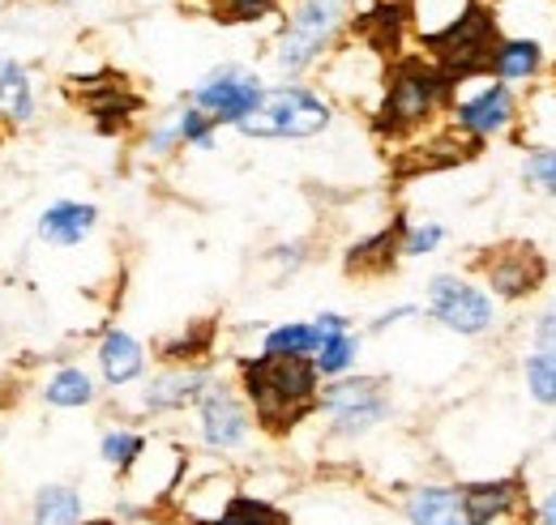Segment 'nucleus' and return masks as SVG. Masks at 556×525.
Wrapping results in <instances>:
<instances>
[{
  "label": "nucleus",
  "mask_w": 556,
  "mask_h": 525,
  "mask_svg": "<svg viewBox=\"0 0 556 525\" xmlns=\"http://www.w3.org/2000/svg\"><path fill=\"white\" fill-rule=\"evenodd\" d=\"M535 525H556V487L535 504Z\"/></svg>",
  "instance_id": "obj_34"
},
{
  "label": "nucleus",
  "mask_w": 556,
  "mask_h": 525,
  "mask_svg": "<svg viewBox=\"0 0 556 525\" xmlns=\"http://www.w3.org/2000/svg\"><path fill=\"white\" fill-rule=\"evenodd\" d=\"M467 273H476L484 282L492 299L527 304L548 286L553 265H548L544 248L535 240H496V244H488L471 257Z\"/></svg>",
  "instance_id": "obj_4"
},
{
  "label": "nucleus",
  "mask_w": 556,
  "mask_h": 525,
  "mask_svg": "<svg viewBox=\"0 0 556 525\" xmlns=\"http://www.w3.org/2000/svg\"><path fill=\"white\" fill-rule=\"evenodd\" d=\"M141 453H146V436H138V432H108L103 436V461L116 465L121 474H129Z\"/></svg>",
  "instance_id": "obj_31"
},
{
  "label": "nucleus",
  "mask_w": 556,
  "mask_h": 525,
  "mask_svg": "<svg viewBox=\"0 0 556 525\" xmlns=\"http://www.w3.org/2000/svg\"><path fill=\"white\" fill-rule=\"evenodd\" d=\"M403 517L412 525H480L467 509L463 483H424L403 500Z\"/></svg>",
  "instance_id": "obj_16"
},
{
  "label": "nucleus",
  "mask_w": 556,
  "mask_h": 525,
  "mask_svg": "<svg viewBox=\"0 0 556 525\" xmlns=\"http://www.w3.org/2000/svg\"><path fill=\"white\" fill-rule=\"evenodd\" d=\"M0 112L9 120H30V112H35L26 68L13 65V61H0Z\"/></svg>",
  "instance_id": "obj_25"
},
{
  "label": "nucleus",
  "mask_w": 556,
  "mask_h": 525,
  "mask_svg": "<svg viewBox=\"0 0 556 525\" xmlns=\"http://www.w3.org/2000/svg\"><path fill=\"white\" fill-rule=\"evenodd\" d=\"M321 414L330 419L334 436H364L390 414V394L386 381L377 376H355V381H334L321 389Z\"/></svg>",
  "instance_id": "obj_8"
},
{
  "label": "nucleus",
  "mask_w": 556,
  "mask_h": 525,
  "mask_svg": "<svg viewBox=\"0 0 556 525\" xmlns=\"http://www.w3.org/2000/svg\"><path fill=\"white\" fill-rule=\"evenodd\" d=\"M403 231H407V218L399 214L390 227H381L377 235H368V240H359V244H351L348 253V273L351 278H381V273H390L399 257H403Z\"/></svg>",
  "instance_id": "obj_17"
},
{
  "label": "nucleus",
  "mask_w": 556,
  "mask_h": 525,
  "mask_svg": "<svg viewBox=\"0 0 556 525\" xmlns=\"http://www.w3.org/2000/svg\"><path fill=\"white\" fill-rule=\"evenodd\" d=\"M351 0H300L287 17V30L278 39L275 61L282 73H300L308 68L348 26Z\"/></svg>",
  "instance_id": "obj_5"
},
{
  "label": "nucleus",
  "mask_w": 556,
  "mask_h": 525,
  "mask_svg": "<svg viewBox=\"0 0 556 525\" xmlns=\"http://www.w3.org/2000/svg\"><path fill=\"white\" fill-rule=\"evenodd\" d=\"M210 389V372L206 368H172L163 372L159 381H150L146 389V410L163 414V410H185L193 401H202Z\"/></svg>",
  "instance_id": "obj_18"
},
{
  "label": "nucleus",
  "mask_w": 556,
  "mask_h": 525,
  "mask_svg": "<svg viewBox=\"0 0 556 525\" xmlns=\"http://www.w3.org/2000/svg\"><path fill=\"white\" fill-rule=\"evenodd\" d=\"M99 368H103L108 385H129L146 368V350H141L138 337H129L125 329H108L103 342H99Z\"/></svg>",
  "instance_id": "obj_20"
},
{
  "label": "nucleus",
  "mask_w": 556,
  "mask_h": 525,
  "mask_svg": "<svg viewBox=\"0 0 556 525\" xmlns=\"http://www.w3.org/2000/svg\"><path fill=\"white\" fill-rule=\"evenodd\" d=\"M501 22H496V9L488 0H467V9L437 35L419 39L424 43V56L441 73H450L458 86L463 81H476V77H488L492 68V56L501 48Z\"/></svg>",
  "instance_id": "obj_3"
},
{
  "label": "nucleus",
  "mask_w": 556,
  "mask_h": 525,
  "mask_svg": "<svg viewBox=\"0 0 556 525\" xmlns=\"http://www.w3.org/2000/svg\"><path fill=\"white\" fill-rule=\"evenodd\" d=\"M35 525H81V496L73 487H43L35 496Z\"/></svg>",
  "instance_id": "obj_24"
},
{
  "label": "nucleus",
  "mask_w": 556,
  "mask_h": 525,
  "mask_svg": "<svg viewBox=\"0 0 556 525\" xmlns=\"http://www.w3.org/2000/svg\"><path fill=\"white\" fill-rule=\"evenodd\" d=\"M355 333H330L326 342H321V350L313 355V363H317V372L321 376H339V372H348L351 359H355Z\"/></svg>",
  "instance_id": "obj_30"
},
{
  "label": "nucleus",
  "mask_w": 556,
  "mask_h": 525,
  "mask_svg": "<svg viewBox=\"0 0 556 525\" xmlns=\"http://www.w3.org/2000/svg\"><path fill=\"white\" fill-rule=\"evenodd\" d=\"M428 312H432V321H441L463 337H484L488 329L496 325V299L484 286H476L471 278H458V273H437L428 282Z\"/></svg>",
  "instance_id": "obj_7"
},
{
  "label": "nucleus",
  "mask_w": 556,
  "mask_h": 525,
  "mask_svg": "<svg viewBox=\"0 0 556 525\" xmlns=\"http://www.w3.org/2000/svg\"><path fill=\"white\" fill-rule=\"evenodd\" d=\"M94 222H99V209H94V205L56 201V205L43 209V218H39V235H43L48 244L73 248V244H81V240L94 231Z\"/></svg>",
  "instance_id": "obj_19"
},
{
  "label": "nucleus",
  "mask_w": 556,
  "mask_h": 525,
  "mask_svg": "<svg viewBox=\"0 0 556 525\" xmlns=\"http://www.w3.org/2000/svg\"><path fill=\"white\" fill-rule=\"evenodd\" d=\"M458 81L428 56H399L381 73V103L372 107V132L386 141H416L437 116H450Z\"/></svg>",
  "instance_id": "obj_2"
},
{
  "label": "nucleus",
  "mask_w": 556,
  "mask_h": 525,
  "mask_svg": "<svg viewBox=\"0 0 556 525\" xmlns=\"http://www.w3.org/2000/svg\"><path fill=\"white\" fill-rule=\"evenodd\" d=\"M206 525H291V517L270 504V500H257V496H231Z\"/></svg>",
  "instance_id": "obj_23"
},
{
  "label": "nucleus",
  "mask_w": 556,
  "mask_h": 525,
  "mask_svg": "<svg viewBox=\"0 0 556 525\" xmlns=\"http://www.w3.org/2000/svg\"><path fill=\"white\" fill-rule=\"evenodd\" d=\"M81 525H116V522H108V517H99V522H81Z\"/></svg>",
  "instance_id": "obj_35"
},
{
  "label": "nucleus",
  "mask_w": 556,
  "mask_h": 525,
  "mask_svg": "<svg viewBox=\"0 0 556 525\" xmlns=\"http://www.w3.org/2000/svg\"><path fill=\"white\" fill-rule=\"evenodd\" d=\"M214 333H218L214 321H193L180 337L159 346V359L172 363V368H202V359L214 350Z\"/></svg>",
  "instance_id": "obj_22"
},
{
  "label": "nucleus",
  "mask_w": 556,
  "mask_h": 525,
  "mask_svg": "<svg viewBox=\"0 0 556 525\" xmlns=\"http://www.w3.org/2000/svg\"><path fill=\"white\" fill-rule=\"evenodd\" d=\"M176 129H180V145H198V150H210L214 145V120H210L202 107H189L180 120H176Z\"/></svg>",
  "instance_id": "obj_32"
},
{
  "label": "nucleus",
  "mask_w": 556,
  "mask_h": 525,
  "mask_svg": "<svg viewBox=\"0 0 556 525\" xmlns=\"http://www.w3.org/2000/svg\"><path fill=\"white\" fill-rule=\"evenodd\" d=\"M73 81H81V86H77V94H81L86 112L94 116L99 132L129 129V125H134V116L141 112V99L134 94L129 77H121V73H103V77H73Z\"/></svg>",
  "instance_id": "obj_13"
},
{
  "label": "nucleus",
  "mask_w": 556,
  "mask_h": 525,
  "mask_svg": "<svg viewBox=\"0 0 556 525\" xmlns=\"http://www.w3.org/2000/svg\"><path fill=\"white\" fill-rule=\"evenodd\" d=\"M198 427H202V440L218 453H231L249 440L253 432V414H249V401L236 397L227 385H210L206 397L198 401Z\"/></svg>",
  "instance_id": "obj_12"
},
{
  "label": "nucleus",
  "mask_w": 556,
  "mask_h": 525,
  "mask_svg": "<svg viewBox=\"0 0 556 525\" xmlns=\"http://www.w3.org/2000/svg\"><path fill=\"white\" fill-rule=\"evenodd\" d=\"M240 389L253 423L266 436H287L308 414L321 410V372L304 355H253L240 359Z\"/></svg>",
  "instance_id": "obj_1"
},
{
  "label": "nucleus",
  "mask_w": 556,
  "mask_h": 525,
  "mask_svg": "<svg viewBox=\"0 0 556 525\" xmlns=\"http://www.w3.org/2000/svg\"><path fill=\"white\" fill-rule=\"evenodd\" d=\"M262 81L244 68H218L193 90V107H202L214 125H244L262 103Z\"/></svg>",
  "instance_id": "obj_9"
},
{
  "label": "nucleus",
  "mask_w": 556,
  "mask_h": 525,
  "mask_svg": "<svg viewBox=\"0 0 556 525\" xmlns=\"http://www.w3.org/2000/svg\"><path fill=\"white\" fill-rule=\"evenodd\" d=\"M412 26V0H377L372 9L355 13L351 30L359 35V43L377 56H390L399 61L403 56V35Z\"/></svg>",
  "instance_id": "obj_14"
},
{
  "label": "nucleus",
  "mask_w": 556,
  "mask_h": 525,
  "mask_svg": "<svg viewBox=\"0 0 556 525\" xmlns=\"http://www.w3.org/2000/svg\"><path fill=\"white\" fill-rule=\"evenodd\" d=\"M441 240H445V227L441 222H407V231H403V257H424Z\"/></svg>",
  "instance_id": "obj_33"
},
{
  "label": "nucleus",
  "mask_w": 556,
  "mask_h": 525,
  "mask_svg": "<svg viewBox=\"0 0 556 525\" xmlns=\"http://www.w3.org/2000/svg\"><path fill=\"white\" fill-rule=\"evenodd\" d=\"M334 120V107L313 94L308 86H278L266 90L257 112L240 125L244 137H317V132L330 129Z\"/></svg>",
  "instance_id": "obj_6"
},
{
  "label": "nucleus",
  "mask_w": 556,
  "mask_h": 525,
  "mask_svg": "<svg viewBox=\"0 0 556 525\" xmlns=\"http://www.w3.org/2000/svg\"><path fill=\"white\" fill-rule=\"evenodd\" d=\"M43 397H48L52 406H90V401H94V381H90L81 368H61V372L48 381Z\"/></svg>",
  "instance_id": "obj_28"
},
{
  "label": "nucleus",
  "mask_w": 556,
  "mask_h": 525,
  "mask_svg": "<svg viewBox=\"0 0 556 525\" xmlns=\"http://www.w3.org/2000/svg\"><path fill=\"white\" fill-rule=\"evenodd\" d=\"M193 4H202V13L223 26H249L278 13V0H193Z\"/></svg>",
  "instance_id": "obj_27"
},
{
  "label": "nucleus",
  "mask_w": 556,
  "mask_h": 525,
  "mask_svg": "<svg viewBox=\"0 0 556 525\" xmlns=\"http://www.w3.org/2000/svg\"><path fill=\"white\" fill-rule=\"evenodd\" d=\"M522 107H518V94H514V86H505V81H492L484 90H476V94H467V99H454V107H450V125L458 132H467V137H476V141H488V137H496V132H509L522 116H518Z\"/></svg>",
  "instance_id": "obj_11"
},
{
  "label": "nucleus",
  "mask_w": 556,
  "mask_h": 525,
  "mask_svg": "<svg viewBox=\"0 0 556 525\" xmlns=\"http://www.w3.org/2000/svg\"><path fill=\"white\" fill-rule=\"evenodd\" d=\"M522 180L540 193L556 197V145H527L522 158Z\"/></svg>",
  "instance_id": "obj_29"
},
{
  "label": "nucleus",
  "mask_w": 556,
  "mask_h": 525,
  "mask_svg": "<svg viewBox=\"0 0 556 525\" xmlns=\"http://www.w3.org/2000/svg\"><path fill=\"white\" fill-rule=\"evenodd\" d=\"M553 73H556V68H553Z\"/></svg>",
  "instance_id": "obj_36"
},
{
  "label": "nucleus",
  "mask_w": 556,
  "mask_h": 525,
  "mask_svg": "<svg viewBox=\"0 0 556 525\" xmlns=\"http://www.w3.org/2000/svg\"><path fill=\"white\" fill-rule=\"evenodd\" d=\"M522 376H527V394L535 406H556V308H544L531 329V346L522 359Z\"/></svg>",
  "instance_id": "obj_15"
},
{
  "label": "nucleus",
  "mask_w": 556,
  "mask_h": 525,
  "mask_svg": "<svg viewBox=\"0 0 556 525\" xmlns=\"http://www.w3.org/2000/svg\"><path fill=\"white\" fill-rule=\"evenodd\" d=\"M480 150H484V141L458 132L450 120H445L432 137L407 141V145L399 150V158H394V176H399V180H416V176H428V171H450V167H463V163L480 158Z\"/></svg>",
  "instance_id": "obj_10"
},
{
  "label": "nucleus",
  "mask_w": 556,
  "mask_h": 525,
  "mask_svg": "<svg viewBox=\"0 0 556 525\" xmlns=\"http://www.w3.org/2000/svg\"><path fill=\"white\" fill-rule=\"evenodd\" d=\"M540 73H544V43H535V39H501V48L492 56V68H488V77L505 81V86L531 81Z\"/></svg>",
  "instance_id": "obj_21"
},
{
  "label": "nucleus",
  "mask_w": 556,
  "mask_h": 525,
  "mask_svg": "<svg viewBox=\"0 0 556 525\" xmlns=\"http://www.w3.org/2000/svg\"><path fill=\"white\" fill-rule=\"evenodd\" d=\"M321 342L326 337L317 325H278L266 333L262 355H304V359H313L321 350Z\"/></svg>",
  "instance_id": "obj_26"
}]
</instances>
